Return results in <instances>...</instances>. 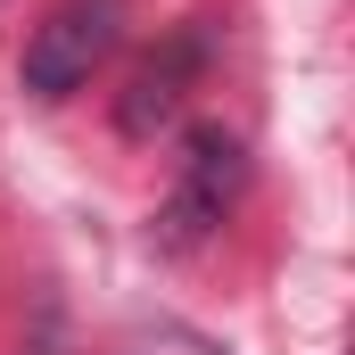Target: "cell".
<instances>
[{
  "label": "cell",
  "mask_w": 355,
  "mask_h": 355,
  "mask_svg": "<svg viewBox=\"0 0 355 355\" xmlns=\"http://www.w3.org/2000/svg\"><path fill=\"white\" fill-rule=\"evenodd\" d=\"M116 33H124V0H58L25 42V91L33 99L83 91L99 75V58L116 50Z\"/></svg>",
  "instance_id": "2"
},
{
  "label": "cell",
  "mask_w": 355,
  "mask_h": 355,
  "mask_svg": "<svg viewBox=\"0 0 355 355\" xmlns=\"http://www.w3.org/2000/svg\"><path fill=\"white\" fill-rule=\"evenodd\" d=\"M198 58H207V50H198V33H174V42H166V50H157V58H149V67L124 83L116 124H124L132 141H149L157 124H174L182 99H190V83H198Z\"/></svg>",
  "instance_id": "3"
},
{
  "label": "cell",
  "mask_w": 355,
  "mask_h": 355,
  "mask_svg": "<svg viewBox=\"0 0 355 355\" xmlns=\"http://www.w3.org/2000/svg\"><path fill=\"white\" fill-rule=\"evenodd\" d=\"M240 182H248L240 141H232L223 124H190L182 166H174V190H166V207H157V248H198V240L232 215Z\"/></svg>",
  "instance_id": "1"
}]
</instances>
